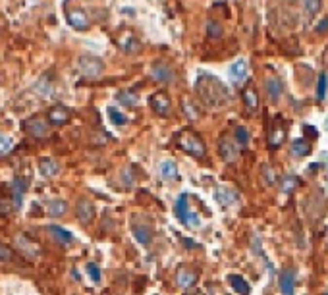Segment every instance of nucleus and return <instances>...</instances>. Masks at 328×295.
<instances>
[{"label":"nucleus","mask_w":328,"mask_h":295,"mask_svg":"<svg viewBox=\"0 0 328 295\" xmlns=\"http://www.w3.org/2000/svg\"><path fill=\"white\" fill-rule=\"evenodd\" d=\"M185 295H193V294H185Z\"/></svg>","instance_id":"42"},{"label":"nucleus","mask_w":328,"mask_h":295,"mask_svg":"<svg viewBox=\"0 0 328 295\" xmlns=\"http://www.w3.org/2000/svg\"><path fill=\"white\" fill-rule=\"evenodd\" d=\"M109 118L114 126H126V124H128V118H126L118 108H114V106L109 108Z\"/></svg>","instance_id":"33"},{"label":"nucleus","mask_w":328,"mask_h":295,"mask_svg":"<svg viewBox=\"0 0 328 295\" xmlns=\"http://www.w3.org/2000/svg\"><path fill=\"white\" fill-rule=\"evenodd\" d=\"M75 214H77V220L81 224H91L93 218H95V204L89 201V199H79L77 201V206H75Z\"/></svg>","instance_id":"11"},{"label":"nucleus","mask_w":328,"mask_h":295,"mask_svg":"<svg viewBox=\"0 0 328 295\" xmlns=\"http://www.w3.org/2000/svg\"><path fill=\"white\" fill-rule=\"evenodd\" d=\"M247 74H249V68H247V62H245L243 58L236 60V62L230 66V79H232L234 83H241V81L247 77Z\"/></svg>","instance_id":"15"},{"label":"nucleus","mask_w":328,"mask_h":295,"mask_svg":"<svg viewBox=\"0 0 328 295\" xmlns=\"http://www.w3.org/2000/svg\"><path fill=\"white\" fill-rule=\"evenodd\" d=\"M66 19L68 23L75 29V31H87L91 27V19L87 18V14L79 8H73V10H68L66 12Z\"/></svg>","instance_id":"8"},{"label":"nucleus","mask_w":328,"mask_h":295,"mask_svg":"<svg viewBox=\"0 0 328 295\" xmlns=\"http://www.w3.org/2000/svg\"><path fill=\"white\" fill-rule=\"evenodd\" d=\"M215 201L219 203L220 206L228 208L234 203H237V193L234 189H230V187H217L215 189Z\"/></svg>","instance_id":"14"},{"label":"nucleus","mask_w":328,"mask_h":295,"mask_svg":"<svg viewBox=\"0 0 328 295\" xmlns=\"http://www.w3.org/2000/svg\"><path fill=\"white\" fill-rule=\"evenodd\" d=\"M195 282H197V274L191 270H180L176 274V284L180 290H189L195 286Z\"/></svg>","instance_id":"18"},{"label":"nucleus","mask_w":328,"mask_h":295,"mask_svg":"<svg viewBox=\"0 0 328 295\" xmlns=\"http://www.w3.org/2000/svg\"><path fill=\"white\" fill-rule=\"evenodd\" d=\"M151 77L155 81H159V83H174L176 81V72L166 62H155L151 66Z\"/></svg>","instance_id":"6"},{"label":"nucleus","mask_w":328,"mask_h":295,"mask_svg":"<svg viewBox=\"0 0 328 295\" xmlns=\"http://www.w3.org/2000/svg\"><path fill=\"white\" fill-rule=\"evenodd\" d=\"M49 234L53 236V240H56L60 245H70V243L73 241L72 232H68V230H64L62 226H56V224H51V226H49Z\"/></svg>","instance_id":"17"},{"label":"nucleus","mask_w":328,"mask_h":295,"mask_svg":"<svg viewBox=\"0 0 328 295\" xmlns=\"http://www.w3.org/2000/svg\"><path fill=\"white\" fill-rule=\"evenodd\" d=\"M241 97H243L245 106H247L251 112H255V110L259 108V95H257V91H255L253 87H247V89H243Z\"/></svg>","instance_id":"25"},{"label":"nucleus","mask_w":328,"mask_h":295,"mask_svg":"<svg viewBox=\"0 0 328 295\" xmlns=\"http://www.w3.org/2000/svg\"><path fill=\"white\" fill-rule=\"evenodd\" d=\"M261 172H263V182L267 184V187H273L274 184H276V174H274L273 166L271 164H263Z\"/></svg>","instance_id":"34"},{"label":"nucleus","mask_w":328,"mask_h":295,"mask_svg":"<svg viewBox=\"0 0 328 295\" xmlns=\"http://www.w3.org/2000/svg\"><path fill=\"white\" fill-rule=\"evenodd\" d=\"M176 143H178V147L182 148V150H185L187 154H191V156H195V158H203V156H205V152H207L205 141H203L197 133L187 131V129H185V131H182V133L178 135Z\"/></svg>","instance_id":"2"},{"label":"nucleus","mask_w":328,"mask_h":295,"mask_svg":"<svg viewBox=\"0 0 328 295\" xmlns=\"http://www.w3.org/2000/svg\"><path fill=\"white\" fill-rule=\"evenodd\" d=\"M39 172H41L45 178H53V176H56V174L60 172V166H58V162L53 160V158H43V160L39 162Z\"/></svg>","instance_id":"22"},{"label":"nucleus","mask_w":328,"mask_h":295,"mask_svg":"<svg viewBox=\"0 0 328 295\" xmlns=\"http://www.w3.org/2000/svg\"><path fill=\"white\" fill-rule=\"evenodd\" d=\"M317 31H319V33H327V31H328V18H325V19H321V23H319Z\"/></svg>","instance_id":"40"},{"label":"nucleus","mask_w":328,"mask_h":295,"mask_svg":"<svg viewBox=\"0 0 328 295\" xmlns=\"http://www.w3.org/2000/svg\"><path fill=\"white\" fill-rule=\"evenodd\" d=\"M303 10L309 16H315L323 10V0H303Z\"/></svg>","instance_id":"35"},{"label":"nucleus","mask_w":328,"mask_h":295,"mask_svg":"<svg viewBox=\"0 0 328 295\" xmlns=\"http://www.w3.org/2000/svg\"><path fill=\"white\" fill-rule=\"evenodd\" d=\"M197 95L201 98V102H205L207 106L219 108L226 106L230 100V93L226 89V85L220 81L219 77L211 75V74H201L197 79Z\"/></svg>","instance_id":"1"},{"label":"nucleus","mask_w":328,"mask_h":295,"mask_svg":"<svg viewBox=\"0 0 328 295\" xmlns=\"http://www.w3.org/2000/svg\"><path fill=\"white\" fill-rule=\"evenodd\" d=\"M182 112H183V116L187 118V120H191V122H195V120H199L201 118V114H203V108L195 102V100H191V98H182Z\"/></svg>","instance_id":"16"},{"label":"nucleus","mask_w":328,"mask_h":295,"mask_svg":"<svg viewBox=\"0 0 328 295\" xmlns=\"http://www.w3.org/2000/svg\"><path fill=\"white\" fill-rule=\"evenodd\" d=\"M327 87H328V77L327 74H321L319 75V83H317V98L323 100L327 97Z\"/></svg>","instance_id":"36"},{"label":"nucleus","mask_w":328,"mask_h":295,"mask_svg":"<svg viewBox=\"0 0 328 295\" xmlns=\"http://www.w3.org/2000/svg\"><path fill=\"white\" fill-rule=\"evenodd\" d=\"M325 295H328V294H325Z\"/></svg>","instance_id":"43"},{"label":"nucleus","mask_w":328,"mask_h":295,"mask_svg":"<svg viewBox=\"0 0 328 295\" xmlns=\"http://www.w3.org/2000/svg\"><path fill=\"white\" fill-rule=\"evenodd\" d=\"M131 232L135 236V240L141 243V245H149L153 241V232L149 226H143V224H135L131 226Z\"/></svg>","instance_id":"21"},{"label":"nucleus","mask_w":328,"mask_h":295,"mask_svg":"<svg viewBox=\"0 0 328 295\" xmlns=\"http://www.w3.org/2000/svg\"><path fill=\"white\" fill-rule=\"evenodd\" d=\"M116 100H118L120 104H126V106H135V104L139 102V97H137L135 93H131V91H120V93L116 95Z\"/></svg>","instance_id":"32"},{"label":"nucleus","mask_w":328,"mask_h":295,"mask_svg":"<svg viewBox=\"0 0 328 295\" xmlns=\"http://www.w3.org/2000/svg\"><path fill=\"white\" fill-rule=\"evenodd\" d=\"M305 131H307V133H311V135H317V129H315V128H309V126H305Z\"/></svg>","instance_id":"41"},{"label":"nucleus","mask_w":328,"mask_h":295,"mask_svg":"<svg viewBox=\"0 0 328 295\" xmlns=\"http://www.w3.org/2000/svg\"><path fill=\"white\" fill-rule=\"evenodd\" d=\"M49 214L51 216H64L66 210H68V203L62 201V199H55V201H49Z\"/></svg>","instance_id":"27"},{"label":"nucleus","mask_w":328,"mask_h":295,"mask_svg":"<svg viewBox=\"0 0 328 295\" xmlns=\"http://www.w3.org/2000/svg\"><path fill=\"white\" fill-rule=\"evenodd\" d=\"M234 139L239 143V147H245V145H249V141H251V133H249L247 128L237 126V128L234 129Z\"/></svg>","instance_id":"29"},{"label":"nucleus","mask_w":328,"mask_h":295,"mask_svg":"<svg viewBox=\"0 0 328 295\" xmlns=\"http://www.w3.org/2000/svg\"><path fill=\"white\" fill-rule=\"evenodd\" d=\"M176 216H178V220H180L183 226H187V228H199V226H201L199 216L189 208V195H187V193L180 195V199L176 201Z\"/></svg>","instance_id":"3"},{"label":"nucleus","mask_w":328,"mask_h":295,"mask_svg":"<svg viewBox=\"0 0 328 295\" xmlns=\"http://www.w3.org/2000/svg\"><path fill=\"white\" fill-rule=\"evenodd\" d=\"M161 176H163L164 180H168V182H174V180H178V164L174 162V160H164L163 164H161Z\"/></svg>","instance_id":"23"},{"label":"nucleus","mask_w":328,"mask_h":295,"mask_svg":"<svg viewBox=\"0 0 328 295\" xmlns=\"http://www.w3.org/2000/svg\"><path fill=\"white\" fill-rule=\"evenodd\" d=\"M228 280H230V284H232L234 292H236L237 295H249L251 294V286H249V282H247L245 278H241L239 274H230V276H228Z\"/></svg>","instance_id":"20"},{"label":"nucleus","mask_w":328,"mask_h":295,"mask_svg":"<svg viewBox=\"0 0 328 295\" xmlns=\"http://www.w3.org/2000/svg\"><path fill=\"white\" fill-rule=\"evenodd\" d=\"M297 187V178L295 176H292V174H288V176H284L282 180H280V191L282 193H292L293 189Z\"/></svg>","instance_id":"30"},{"label":"nucleus","mask_w":328,"mask_h":295,"mask_svg":"<svg viewBox=\"0 0 328 295\" xmlns=\"http://www.w3.org/2000/svg\"><path fill=\"white\" fill-rule=\"evenodd\" d=\"M284 141H286V129H284V128H276V129H273V133L269 135V147L278 148Z\"/></svg>","instance_id":"28"},{"label":"nucleus","mask_w":328,"mask_h":295,"mask_svg":"<svg viewBox=\"0 0 328 295\" xmlns=\"http://www.w3.org/2000/svg\"><path fill=\"white\" fill-rule=\"evenodd\" d=\"M77 70L81 72V75H85L89 79H95L105 72V64H103V60L99 56L81 54L79 60H77Z\"/></svg>","instance_id":"4"},{"label":"nucleus","mask_w":328,"mask_h":295,"mask_svg":"<svg viewBox=\"0 0 328 295\" xmlns=\"http://www.w3.org/2000/svg\"><path fill=\"white\" fill-rule=\"evenodd\" d=\"M87 274H89V278L93 280V282H101V268L95 264V262H87Z\"/></svg>","instance_id":"37"},{"label":"nucleus","mask_w":328,"mask_h":295,"mask_svg":"<svg viewBox=\"0 0 328 295\" xmlns=\"http://www.w3.org/2000/svg\"><path fill=\"white\" fill-rule=\"evenodd\" d=\"M263 87H265L267 97L271 98L273 102H278V100L282 98V95H284V83H282V81H280V77H276V75H269V77H265Z\"/></svg>","instance_id":"10"},{"label":"nucleus","mask_w":328,"mask_h":295,"mask_svg":"<svg viewBox=\"0 0 328 295\" xmlns=\"http://www.w3.org/2000/svg\"><path fill=\"white\" fill-rule=\"evenodd\" d=\"M149 104H151V108L159 114V116H170V112H172V100L170 97L164 93V91H157V93H153L151 98H149Z\"/></svg>","instance_id":"7"},{"label":"nucleus","mask_w":328,"mask_h":295,"mask_svg":"<svg viewBox=\"0 0 328 295\" xmlns=\"http://www.w3.org/2000/svg\"><path fill=\"white\" fill-rule=\"evenodd\" d=\"M280 294L282 295H293L295 294V270L293 268H286L280 274Z\"/></svg>","instance_id":"12"},{"label":"nucleus","mask_w":328,"mask_h":295,"mask_svg":"<svg viewBox=\"0 0 328 295\" xmlns=\"http://www.w3.org/2000/svg\"><path fill=\"white\" fill-rule=\"evenodd\" d=\"M49 118H51V122H53V124H56V126H62V124H66V122L70 120V112H68L64 106H55V108H51Z\"/></svg>","instance_id":"24"},{"label":"nucleus","mask_w":328,"mask_h":295,"mask_svg":"<svg viewBox=\"0 0 328 295\" xmlns=\"http://www.w3.org/2000/svg\"><path fill=\"white\" fill-rule=\"evenodd\" d=\"M219 152L224 162L232 164V162H236V160L239 158L241 148H239V143H237L234 137L224 135V137H220V141H219Z\"/></svg>","instance_id":"5"},{"label":"nucleus","mask_w":328,"mask_h":295,"mask_svg":"<svg viewBox=\"0 0 328 295\" xmlns=\"http://www.w3.org/2000/svg\"><path fill=\"white\" fill-rule=\"evenodd\" d=\"M118 47L124 50V52L133 54V52H139V50H141V41H137L131 33H126V35H122V37H120Z\"/></svg>","instance_id":"19"},{"label":"nucleus","mask_w":328,"mask_h":295,"mask_svg":"<svg viewBox=\"0 0 328 295\" xmlns=\"http://www.w3.org/2000/svg\"><path fill=\"white\" fill-rule=\"evenodd\" d=\"M12 145H14V143H12V139L0 133V154H2V152H8V150L12 148Z\"/></svg>","instance_id":"38"},{"label":"nucleus","mask_w":328,"mask_h":295,"mask_svg":"<svg viewBox=\"0 0 328 295\" xmlns=\"http://www.w3.org/2000/svg\"><path fill=\"white\" fill-rule=\"evenodd\" d=\"M27 185H29L27 178H16V180H12V184H10V195L14 199V206L16 208L21 206V199H23V193H25Z\"/></svg>","instance_id":"13"},{"label":"nucleus","mask_w":328,"mask_h":295,"mask_svg":"<svg viewBox=\"0 0 328 295\" xmlns=\"http://www.w3.org/2000/svg\"><path fill=\"white\" fill-rule=\"evenodd\" d=\"M12 257V253H10V249L4 245H0V260H8Z\"/></svg>","instance_id":"39"},{"label":"nucleus","mask_w":328,"mask_h":295,"mask_svg":"<svg viewBox=\"0 0 328 295\" xmlns=\"http://www.w3.org/2000/svg\"><path fill=\"white\" fill-rule=\"evenodd\" d=\"M309 152H311V145H309L307 139H295V141L292 143V154H293V156L301 158V156H307Z\"/></svg>","instance_id":"26"},{"label":"nucleus","mask_w":328,"mask_h":295,"mask_svg":"<svg viewBox=\"0 0 328 295\" xmlns=\"http://www.w3.org/2000/svg\"><path fill=\"white\" fill-rule=\"evenodd\" d=\"M21 128L31 135V137H47L49 135V124L43 118H29L21 124Z\"/></svg>","instance_id":"9"},{"label":"nucleus","mask_w":328,"mask_h":295,"mask_svg":"<svg viewBox=\"0 0 328 295\" xmlns=\"http://www.w3.org/2000/svg\"><path fill=\"white\" fill-rule=\"evenodd\" d=\"M207 35H209L211 39L219 41V39H222V35H224V29H222V25H220L219 21L209 19V21H207Z\"/></svg>","instance_id":"31"}]
</instances>
